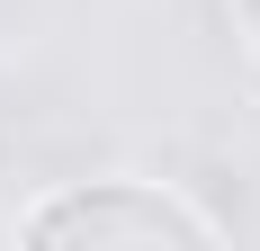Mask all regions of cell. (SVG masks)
<instances>
[{
  "mask_svg": "<svg viewBox=\"0 0 260 251\" xmlns=\"http://www.w3.org/2000/svg\"><path fill=\"white\" fill-rule=\"evenodd\" d=\"M215 215L198 198H180L171 179H135V171H108V179H72L54 198L18 206V242L27 251H207L215 242Z\"/></svg>",
  "mask_w": 260,
  "mask_h": 251,
  "instance_id": "cell-1",
  "label": "cell"
},
{
  "mask_svg": "<svg viewBox=\"0 0 260 251\" xmlns=\"http://www.w3.org/2000/svg\"><path fill=\"white\" fill-rule=\"evenodd\" d=\"M234 36H242V54L260 63V0H234Z\"/></svg>",
  "mask_w": 260,
  "mask_h": 251,
  "instance_id": "cell-2",
  "label": "cell"
}]
</instances>
